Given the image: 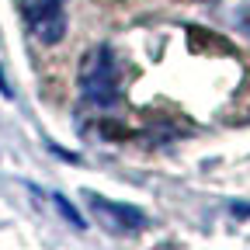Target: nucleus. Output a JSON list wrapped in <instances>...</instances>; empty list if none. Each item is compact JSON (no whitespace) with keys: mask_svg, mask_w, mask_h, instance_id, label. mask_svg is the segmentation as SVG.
Masks as SVG:
<instances>
[{"mask_svg":"<svg viewBox=\"0 0 250 250\" xmlns=\"http://www.w3.org/2000/svg\"><path fill=\"white\" fill-rule=\"evenodd\" d=\"M80 98L94 108H115L122 98L118 90V62L108 45L90 49L80 62Z\"/></svg>","mask_w":250,"mask_h":250,"instance_id":"f257e3e1","label":"nucleus"},{"mask_svg":"<svg viewBox=\"0 0 250 250\" xmlns=\"http://www.w3.org/2000/svg\"><path fill=\"white\" fill-rule=\"evenodd\" d=\"M87 208L94 215V223H98L101 229L115 233V236H132V233H143L149 226V215L129 202H111V198H101V195H94L87 191Z\"/></svg>","mask_w":250,"mask_h":250,"instance_id":"f03ea898","label":"nucleus"},{"mask_svg":"<svg viewBox=\"0 0 250 250\" xmlns=\"http://www.w3.org/2000/svg\"><path fill=\"white\" fill-rule=\"evenodd\" d=\"M21 14L28 28L35 31L42 45H59L66 39V11L62 0H21Z\"/></svg>","mask_w":250,"mask_h":250,"instance_id":"7ed1b4c3","label":"nucleus"},{"mask_svg":"<svg viewBox=\"0 0 250 250\" xmlns=\"http://www.w3.org/2000/svg\"><path fill=\"white\" fill-rule=\"evenodd\" d=\"M49 202L56 205V212L62 215V219H66V223L73 226V229H87V219H83V212L66 198V195H62V191H49Z\"/></svg>","mask_w":250,"mask_h":250,"instance_id":"20e7f679","label":"nucleus"},{"mask_svg":"<svg viewBox=\"0 0 250 250\" xmlns=\"http://www.w3.org/2000/svg\"><path fill=\"white\" fill-rule=\"evenodd\" d=\"M229 215H233V219H250V202L233 198V202H229Z\"/></svg>","mask_w":250,"mask_h":250,"instance_id":"39448f33","label":"nucleus"},{"mask_svg":"<svg viewBox=\"0 0 250 250\" xmlns=\"http://www.w3.org/2000/svg\"><path fill=\"white\" fill-rule=\"evenodd\" d=\"M0 94H4V98H14V87H11V80H7V73H4V66H0Z\"/></svg>","mask_w":250,"mask_h":250,"instance_id":"423d86ee","label":"nucleus"},{"mask_svg":"<svg viewBox=\"0 0 250 250\" xmlns=\"http://www.w3.org/2000/svg\"><path fill=\"white\" fill-rule=\"evenodd\" d=\"M198 4H212V0H198Z\"/></svg>","mask_w":250,"mask_h":250,"instance_id":"0eeeda50","label":"nucleus"},{"mask_svg":"<svg viewBox=\"0 0 250 250\" xmlns=\"http://www.w3.org/2000/svg\"><path fill=\"white\" fill-rule=\"evenodd\" d=\"M247 31H250V28H247Z\"/></svg>","mask_w":250,"mask_h":250,"instance_id":"6e6552de","label":"nucleus"}]
</instances>
